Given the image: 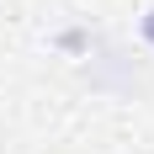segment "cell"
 Instances as JSON below:
<instances>
[{
  "mask_svg": "<svg viewBox=\"0 0 154 154\" xmlns=\"http://www.w3.org/2000/svg\"><path fill=\"white\" fill-rule=\"evenodd\" d=\"M85 85L96 96H112V101H133V96L149 91V69L143 59H133L128 48H91L85 53Z\"/></svg>",
  "mask_w": 154,
  "mask_h": 154,
  "instance_id": "cell-1",
  "label": "cell"
},
{
  "mask_svg": "<svg viewBox=\"0 0 154 154\" xmlns=\"http://www.w3.org/2000/svg\"><path fill=\"white\" fill-rule=\"evenodd\" d=\"M53 48H59V53H69V59H85V53L96 48V32L85 27V21H75V27H59V32H53Z\"/></svg>",
  "mask_w": 154,
  "mask_h": 154,
  "instance_id": "cell-2",
  "label": "cell"
},
{
  "mask_svg": "<svg viewBox=\"0 0 154 154\" xmlns=\"http://www.w3.org/2000/svg\"><path fill=\"white\" fill-rule=\"evenodd\" d=\"M138 37H143V48H154V11L138 16Z\"/></svg>",
  "mask_w": 154,
  "mask_h": 154,
  "instance_id": "cell-3",
  "label": "cell"
}]
</instances>
